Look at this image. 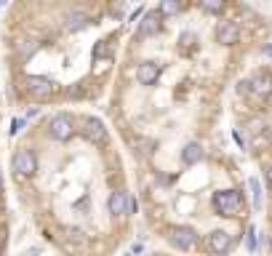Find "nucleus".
Here are the masks:
<instances>
[{
    "label": "nucleus",
    "instance_id": "1",
    "mask_svg": "<svg viewBox=\"0 0 272 256\" xmlns=\"http://www.w3.org/2000/svg\"><path fill=\"white\" fill-rule=\"evenodd\" d=\"M21 88H24V94L32 101H48L56 94V83L48 80V78H43V75H27Z\"/></svg>",
    "mask_w": 272,
    "mask_h": 256
},
{
    "label": "nucleus",
    "instance_id": "2",
    "mask_svg": "<svg viewBox=\"0 0 272 256\" xmlns=\"http://www.w3.org/2000/svg\"><path fill=\"white\" fill-rule=\"evenodd\" d=\"M45 131H48V136L56 139V142H69L78 128H75L72 115L56 112V115H51V118H48V123H45Z\"/></svg>",
    "mask_w": 272,
    "mask_h": 256
},
{
    "label": "nucleus",
    "instance_id": "3",
    "mask_svg": "<svg viewBox=\"0 0 272 256\" xmlns=\"http://www.w3.org/2000/svg\"><path fill=\"white\" fill-rule=\"evenodd\" d=\"M11 168H14V173L19 179H30V176H35V171H38V158H35V152L30 147H21L14 152V158H11Z\"/></svg>",
    "mask_w": 272,
    "mask_h": 256
},
{
    "label": "nucleus",
    "instance_id": "4",
    "mask_svg": "<svg viewBox=\"0 0 272 256\" xmlns=\"http://www.w3.org/2000/svg\"><path fill=\"white\" fill-rule=\"evenodd\" d=\"M59 232H62L59 240H62V246H64L67 251H72V253H86V251H88L91 240H88V235H86L83 229H78V227H62Z\"/></svg>",
    "mask_w": 272,
    "mask_h": 256
},
{
    "label": "nucleus",
    "instance_id": "5",
    "mask_svg": "<svg viewBox=\"0 0 272 256\" xmlns=\"http://www.w3.org/2000/svg\"><path fill=\"white\" fill-rule=\"evenodd\" d=\"M214 208L224 216H238L240 214V192L238 190H219L214 192Z\"/></svg>",
    "mask_w": 272,
    "mask_h": 256
},
{
    "label": "nucleus",
    "instance_id": "6",
    "mask_svg": "<svg viewBox=\"0 0 272 256\" xmlns=\"http://www.w3.org/2000/svg\"><path fill=\"white\" fill-rule=\"evenodd\" d=\"M80 134L86 136L93 147H104V144H107V139H110L107 128H104V123L99 118H83L80 120Z\"/></svg>",
    "mask_w": 272,
    "mask_h": 256
},
{
    "label": "nucleus",
    "instance_id": "7",
    "mask_svg": "<svg viewBox=\"0 0 272 256\" xmlns=\"http://www.w3.org/2000/svg\"><path fill=\"white\" fill-rule=\"evenodd\" d=\"M168 240H171V246L179 248V251H192L197 246V232L187 224H179V227L168 229Z\"/></svg>",
    "mask_w": 272,
    "mask_h": 256
},
{
    "label": "nucleus",
    "instance_id": "8",
    "mask_svg": "<svg viewBox=\"0 0 272 256\" xmlns=\"http://www.w3.org/2000/svg\"><path fill=\"white\" fill-rule=\"evenodd\" d=\"M248 83V91H254L256 96H269L272 94V72L262 69V72H256L251 80H245Z\"/></svg>",
    "mask_w": 272,
    "mask_h": 256
},
{
    "label": "nucleus",
    "instance_id": "9",
    "mask_svg": "<svg viewBox=\"0 0 272 256\" xmlns=\"http://www.w3.org/2000/svg\"><path fill=\"white\" fill-rule=\"evenodd\" d=\"M208 248L214 253H219V256L230 253L232 251V235H230V232H224V229H214L208 235Z\"/></svg>",
    "mask_w": 272,
    "mask_h": 256
},
{
    "label": "nucleus",
    "instance_id": "10",
    "mask_svg": "<svg viewBox=\"0 0 272 256\" xmlns=\"http://www.w3.org/2000/svg\"><path fill=\"white\" fill-rule=\"evenodd\" d=\"M216 40L221 45H235L240 40V27L235 24V21H219V27H216Z\"/></svg>",
    "mask_w": 272,
    "mask_h": 256
},
{
    "label": "nucleus",
    "instance_id": "11",
    "mask_svg": "<svg viewBox=\"0 0 272 256\" xmlns=\"http://www.w3.org/2000/svg\"><path fill=\"white\" fill-rule=\"evenodd\" d=\"M158 30H160V14L158 11H150V14H144V19L139 21L136 35L139 38H150V35H155Z\"/></svg>",
    "mask_w": 272,
    "mask_h": 256
},
{
    "label": "nucleus",
    "instance_id": "12",
    "mask_svg": "<svg viewBox=\"0 0 272 256\" xmlns=\"http://www.w3.org/2000/svg\"><path fill=\"white\" fill-rule=\"evenodd\" d=\"M160 78V67L155 62H141L139 69H136V80L141 86H152L155 80Z\"/></svg>",
    "mask_w": 272,
    "mask_h": 256
},
{
    "label": "nucleus",
    "instance_id": "13",
    "mask_svg": "<svg viewBox=\"0 0 272 256\" xmlns=\"http://www.w3.org/2000/svg\"><path fill=\"white\" fill-rule=\"evenodd\" d=\"M88 21H91V16L86 14V11H67L64 14V27L69 30V32H80L83 27H88Z\"/></svg>",
    "mask_w": 272,
    "mask_h": 256
},
{
    "label": "nucleus",
    "instance_id": "14",
    "mask_svg": "<svg viewBox=\"0 0 272 256\" xmlns=\"http://www.w3.org/2000/svg\"><path fill=\"white\" fill-rule=\"evenodd\" d=\"M126 208H128V195H126L123 190L110 192V197H107V211H110L112 216H126Z\"/></svg>",
    "mask_w": 272,
    "mask_h": 256
},
{
    "label": "nucleus",
    "instance_id": "15",
    "mask_svg": "<svg viewBox=\"0 0 272 256\" xmlns=\"http://www.w3.org/2000/svg\"><path fill=\"white\" fill-rule=\"evenodd\" d=\"M182 160L187 163V166H195V163L203 160V147H200L197 142H190L184 149H182Z\"/></svg>",
    "mask_w": 272,
    "mask_h": 256
},
{
    "label": "nucleus",
    "instance_id": "16",
    "mask_svg": "<svg viewBox=\"0 0 272 256\" xmlns=\"http://www.w3.org/2000/svg\"><path fill=\"white\" fill-rule=\"evenodd\" d=\"M160 16H171V14H179V3H174V0H165V3H160Z\"/></svg>",
    "mask_w": 272,
    "mask_h": 256
},
{
    "label": "nucleus",
    "instance_id": "17",
    "mask_svg": "<svg viewBox=\"0 0 272 256\" xmlns=\"http://www.w3.org/2000/svg\"><path fill=\"white\" fill-rule=\"evenodd\" d=\"M248 187H251V192H254V208H259V206H262V187H259L256 179L248 182Z\"/></svg>",
    "mask_w": 272,
    "mask_h": 256
},
{
    "label": "nucleus",
    "instance_id": "18",
    "mask_svg": "<svg viewBox=\"0 0 272 256\" xmlns=\"http://www.w3.org/2000/svg\"><path fill=\"white\" fill-rule=\"evenodd\" d=\"M245 246H248V251H256V227H248V232H245Z\"/></svg>",
    "mask_w": 272,
    "mask_h": 256
},
{
    "label": "nucleus",
    "instance_id": "19",
    "mask_svg": "<svg viewBox=\"0 0 272 256\" xmlns=\"http://www.w3.org/2000/svg\"><path fill=\"white\" fill-rule=\"evenodd\" d=\"M203 8H206V11H211V14H216V11H221V3H211V0H206Z\"/></svg>",
    "mask_w": 272,
    "mask_h": 256
},
{
    "label": "nucleus",
    "instance_id": "20",
    "mask_svg": "<svg viewBox=\"0 0 272 256\" xmlns=\"http://www.w3.org/2000/svg\"><path fill=\"white\" fill-rule=\"evenodd\" d=\"M262 128H264V123H262V120H251V134H259Z\"/></svg>",
    "mask_w": 272,
    "mask_h": 256
},
{
    "label": "nucleus",
    "instance_id": "21",
    "mask_svg": "<svg viewBox=\"0 0 272 256\" xmlns=\"http://www.w3.org/2000/svg\"><path fill=\"white\" fill-rule=\"evenodd\" d=\"M267 184H269V187H272V166L267 168Z\"/></svg>",
    "mask_w": 272,
    "mask_h": 256
},
{
    "label": "nucleus",
    "instance_id": "22",
    "mask_svg": "<svg viewBox=\"0 0 272 256\" xmlns=\"http://www.w3.org/2000/svg\"><path fill=\"white\" fill-rule=\"evenodd\" d=\"M264 54H267V56H272V45H264Z\"/></svg>",
    "mask_w": 272,
    "mask_h": 256
},
{
    "label": "nucleus",
    "instance_id": "23",
    "mask_svg": "<svg viewBox=\"0 0 272 256\" xmlns=\"http://www.w3.org/2000/svg\"><path fill=\"white\" fill-rule=\"evenodd\" d=\"M0 190H3V173H0Z\"/></svg>",
    "mask_w": 272,
    "mask_h": 256
},
{
    "label": "nucleus",
    "instance_id": "24",
    "mask_svg": "<svg viewBox=\"0 0 272 256\" xmlns=\"http://www.w3.org/2000/svg\"><path fill=\"white\" fill-rule=\"evenodd\" d=\"M269 251H272V238H269Z\"/></svg>",
    "mask_w": 272,
    "mask_h": 256
}]
</instances>
